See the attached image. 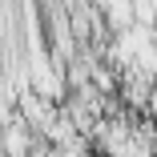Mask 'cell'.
I'll list each match as a JSON object with an SVG mask.
<instances>
[{"label": "cell", "instance_id": "obj_1", "mask_svg": "<svg viewBox=\"0 0 157 157\" xmlns=\"http://www.w3.org/2000/svg\"><path fill=\"white\" fill-rule=\"evenodd\" d=\"M28 121H16V125H8V133H4V149H12V153H24L28 149Z\"/></svg>", "mask_w": 157, "mask_h": 157}]
</instances>
